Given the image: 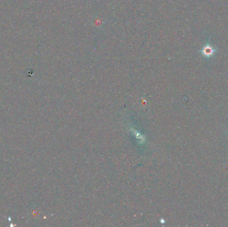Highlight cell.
Masks as SVG:
<instances>
[{
	"instance_id": "1",
	"label": "cell",
	"mask_w": 228,
	"mask_h": 227,
	"mask_svg": "<svg viewBox=\"0 0 228 227\" xmlns=\"http://www.w3.org/2000/svg\"><path fill=\"white\" fill-rule=\"evenodd\" d=\"M203 55H206L207 56L212 55V54L214 53V49L212 47L206 46V48H204L203 49Z\"/></svg>"
}]
</instances>
